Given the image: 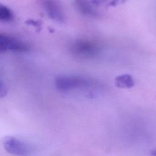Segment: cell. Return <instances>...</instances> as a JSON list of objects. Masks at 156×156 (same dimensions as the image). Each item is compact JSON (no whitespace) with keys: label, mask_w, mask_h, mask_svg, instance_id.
I'll return each mask as SVG.
<instances>
[{"label":"cell","mask_w":156,"mask_h":156,"mask_svg":"<svg viewBox=\"0 0 156 156\" xmlns=\"http://www.w3.org/2000/svg\"><path fill=\"white\" fill-rule=\"evenodd\" d=\"M56 88L62 91H68L90 85L87 79L74 76H59L55 81Z\"/></svg>","instance_id":"cell-1"},{"label":"cell","mask_w":156,"mask_h":156,"mask_svg":"<svg viewBox=\"0 0 156 156\" xmlns=\"http://www.w3.org/2000/svg\"><path fill=\"white\" fill-rule=\"evenodd\" d=\"M29 45L24 41L0 32V52H24L29 50Z\"/></svg>","instance_id":"cell-2"},{"label":"cell","mask_w":156,"mask_h":156,"mask_svg":"<svg viewBox=\"0 0 156 156\" xmlns=\"http://www.w3.org/2000/svg\"><path fill=\"white\" fill-rule=\"evenodd\" d=\"M5 150L9 154L17 156H27L30 153L29 146L20 140L9 136L4 141Z\"/></svg>","instance_id":"cell-3"},{"label":"cell","mask_w":156,"mask_h":156,"mask_svg":"<svg viewBox=\"0 0 156 156\" xmlns=\"http://www.w3.org/2000/svg\"><path fill=\"white\" fill-rule=\"evenodd\" d=\"M43 7L48 16L57 21H63V13L59 3L56 0H43Z\"/></svg>","instance_id":"cell-4"},{"label":"cell","mask_w":156,"mask_h":156,"mask_svg":"<svg viewBox=\"0 0 156 156\" xmlns=\"http://www.w3.org/2000/svg\"><path fill=\"white\" fill-rule=\"evenodd\" d=\"M73 51L79 56H92L98 52L97 46L90 41H76L73 46Z\"/></svg>","instance_id":"cell-5"},{"label":"cell","mask_w":156,"mask_h":156,"mask_svg":"<svg viewBox=\"0 0 156 156\" xmlns=\"http://www.w3.org/2000/svg\"><path fill=\"white\" fill-rule=\"evenodd\" d=\"M115 83L119 88H129L134 85V81L130 75L123 74L116 78Z\"/></svg>","instance_id":"cell-6"},{"label":"cell","mask_w":156,"mask_h":156,"mask_svg":"<svg viewBox=\"0 0 156 156\" xmlns=\"http://www.w3.org/2000/svg\"><path fill=\"white\" fill-rule=\"evenodd\" d=\"M14 19V15L10 8L0 3V21L10 22Z\"/></svg>","instance_id":"cell-7"},{"label":"cell","mask_w":156,"mask_h":156,"mask_svg":"<svg viewBox=\"0 0 156 156\" xmlns=\"http://www.w3.org/2000/svg\"><path fill=\"white\" fill-rule=\"evenodd\" d=\"M7 93V89L6 85L2 80L0 79V99L4 98Z\"/></svg>","instance_id":"cell-8"},{"label":"cell","mask_w":156,"mask_h":156,"mask_svg":"<svg viewBox=\"0 0 156 156\" xmlns=\"http://www.w3.org/2000/svg\"><path fill=\"white\" fill-rule=\"evenodd\" d=\"M151 156H156V150H154L152 152Z\"/></svg>","instance_id":"cell-9"}]
</instances>
